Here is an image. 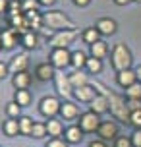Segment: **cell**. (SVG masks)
<instances>
[{"mask_svg": "<svg viewBox=\"0 0 141 147\" xmlns=\"http://www.w3.org/2000/svg\"><path fill=\"white\" fill-rule=\"evenodd\" d=\"M91 85L97 89V93H101V95L106 97V101H108V109H110V114L116 120H120L122 124H130V109H128V101L124 97H120L118 93H114L110 89L104 85L103 81H97L93 80L91 81Z\"/></svg>", "mask_w": 141, "mask_h": 147, "instance_id": "6da1fadb", "label": "cell"}, {"mask_svg": "<svg viewBox=\"0 0 141 147\" xmlns=\"http://www.w3.org/2000/svg\"><path fill=\"white\" fill-rule=\"evenodd\" d=\"M43 25L52 31H64V29H77L74 20H70L62 10H48L43 12Z\"/></svg>", "mask_w": 141, "mask_h": 147, "instance_id": "7a4b0ae2", "label": "cell"}, {"mask_svg": "<svg viewBox=\"0 0 141 147\" xmlns=\"http://www.w3.org/2000/svg\"><path fill=\"white\" fill-rule=\"evenodd\" d=\"M110 64L116 72H122V70L132 68V64H134L132 51H130L124 43H116L110 51Z\"/></svg>", "mask_w": 141, "mask_h": 147, "instance_id": "3957f363", "label": "cell"}, {"mask_svg": "<svg viewBox=\"0 0 141 147\" xmlns=\"http://www.w3.org/2000/svg\"><path fill=\"white\" fill-rule=\"evenodd\" d=\"M79 35V29H64V31H54L48 39V45L52 49H68Z\"/></svg>", "mask_w": 141, "mask_h": 147, "instance_id": "277c9868", "label": "cell"}, {"mask_svg": "<svg viewBox=\"0 0 141 147\" xmlns=\"http://www.w3.org/2000/svg\"><path fill=\"white\" fill-rule=\"evenodd\" d=\"M54 89L64 101H70L74 97V85L70 81V76L68 74H62V72H56L54 76Z\"/></svg>", "mask_w": 141, "mask_h": 147, "instance_id": "5b68a950", "label": "cell"}, {"mask_svg": "<svg viewBox=\"0 0 141 147\" xmlns=\"http://www.w3.org/2000/svg\"><path fill=\"white\" fill-rule=\"evenodd\" d=\"M60 107H62V103H60L56 97H52V95H46V97H43V99L39 101V112H41L46 120L58 116L60 114Z\"/></svg>", "mask_w": 141, "mask_h": 147, "instance_id": "8992f818", "label": "cell"}, {"mask_svg": "<svg viewBox=\"0 0 141 147\" xmlns=\"http://www.w3.org/2000/svg\"><path fill=\"white\" fill-rule=\"evenodd\" d=\"M77 126L83 130V134H93V132L99 130V126H101V118H99L97 112L87 110V112H81V114H79Z\"/></svg>", "mask_w": 141, "mask_h": 147, "instance_id": "52a82bcc", "label": "cell"}, {"mask_svg": "<svg viewBox=\"0 0 141 147\" xmlns=\"http://www.w3.org/2000/svg\"><path fill=\"white\" fill-rule=\"evenodd\" d=\"M48 58H50L48 62L56 70H64L66 66H72V52L68 51V49H52Z\"/></svg>", "mask_w": 141, "mask_h": 147, "instance_id": "ba28073f", "label": "cell"}, {"mask_svg": "<svg viewBox=\"0 0 141 147\" xmlns=\"http://www.w3.org/2000/svg\"><path fill=\"white\" fill-rule=\"evenodd\" d=\"M95 134L99 136V140L114 141L120 136V128L114 120H104V122H101V126H99V130H97Z\"/></svg>", "mask_w": 141, "mask_h": 147, "instance_id": "9c48e42d", "label": "cell"}, {"mask_svg": "<svg viewBox=\"0 0 141 147\" xmlns=\"http://www.w3.org/2000/svg\"><path fill=\"white\" fill-rule=\"evenodd\" d=\"M19 39H21V35H19L14 27H10V25L0 31V41H2V49H4V51H12L15 45H17Z\"/></svg>", "mask_w": 141, "mask_h": 147, "instance_id": "30bf717a", "label": "cell"}, {"mask_svg": "<svg viewBox=\"0 0 141 147\" xmlns=\"http://www.w3.org/2000/svg\"><path fill=\"white\" fill-rule=\"evenodd\" d=\"M27 66H29V56L25 52H19V54L12 56V60L8 62V68H10V74L12 76L14 74H19V72H25Z\"/></svg>", "mask_w": 141, "mask_h": 147, "instance_id": "8fae6325", "label": "cell"}, {"mask_svg": "<svg viewBox=\"0 0 141 147\" xmlns=\"http://www.w3.org/2000/svg\"><path fill=\"white\" fill-rule=\"evenodd\" d=\"M54 76H56V68L50 62H41L35 66V78L39 81H50L54 80Z\"/></svg>", "mask_w": 141, "mask_h": 147, "instance_id": "7c38bea8", "label": "cell"}, {"mask_svg": "<svg viewBox=\"0 0 141 147\" xmlns=\"http://www.w3.org/2000/svg\"><path fill=\"white\" fill-rule=\"evenodd\" d=\"M97 95H99V93H97V89L93 87L91 83L83 85V87L74 89V97H75V101H79V103H91Z\"/></svg>", "mask_w": 141, "mask_h": 147, "instance_id": "4fadbf2b", "label": "cell"}, {"mask_svg": "<svg viewBox=\"0 0 141 147\" xmlns=\"http://www.w3.org/2000/svg\"><path fill=\"white\" fill-rule=\"evenodd\" d=\"M79 107L74 103V101H64L62 107H60V116L62 120H77L79 118Z\"/></svg>", "mask_w": 141, "mask_h": 147, "instance_id": "5bb4252c", "label": "cell"}, {"mask_svg": "<svg viewBox=\"0 0 141 147\" xmlns=\"http://www.w3.org/2000/svg\"><path fill=\"white\" fill-rule=\"evenodd\" d=\"M135 81H137V74H135V70H132V68L122 70V72H116V83H118L122 89L134 85Z\"/></svg>", "mask_w": 141, "mask_h": 147, "instance_id": "9a60e30c", "label": "cell"}, {"mask_svg": "<svg viewBox=\"0 0 141 147\" xmlns=\"http://www.w3.org/2000/svg\"><path fill=\"white\" fill-rule=\"evenodd\" d=\"M95 27L101 31V35H114L116 31H118V23L116 20H112V18H101V20H97Z\"/></svg>", "mask_w": 141, "mask_h": 147, "instance_id": "2e32d148", "label": "cell"}, {"mask_svg": "<svg viewBox=\"0 0 141 147\" xmlns=\"http://www.w3.org/2000/svg\"><path fill=\"white\" fill-rule=\"evenodd\" d=\"M8 25H10V27H14L19 35H23V33H27V31H29V25H27V18H25V14L10 16V18H8Z\"/></svg>", "mask_w": 141, "mask_h": 147, "instance_id": "e0dca14e", "label": "cell"}, {"mask_svg": "<svg viewBox=\"0 0 141 147\" xmlns=\"http://www.w3.org/2000/svg\"><path fill=\"white\" fill-rule=\"evenodd\" d=\"M64 140L70 143V145H74V143H79L83 140V130L79 128L77 124L74 126H68L66 130H64Z\"/></svg>", "mask_w": 141, "mask_h": 147, "instance_id": "ac0fdd59", "label": "cell"}, {"mask_svg": "<svg viewBox=\"0 0 141 147\" xmlns=\"http://www.w3.org/2000/svg\"><path fill=\"white\" fill-rule=\"evenodd\" d=\"M25 18H27V25L29 29L33 31H41L45 25H43V14L39 10H31V12H25Z\"/></svg>", "mask_w": 141, "mask_h": 147, "instance_id": "d6986e66", "label": "cell"}, {"mask_svg": "<svg viewBox=\"0 0 141 147\" xmlns=\"http://www.w3.org/2000/svg\"><path fill=\"white\" fill-rule=\"evenodd\" d=\"M19 43L23 45V49H25V51H35V49L39 47V35H37V31L29 29L27 33H23L21 39H19Z\"/></svg>", "mask_w": 141, "mask_h": 147, "instance_id": "ffe728a7", "label": "cell"}, {"mask_svg": "<svg viewBox=\"0 0 141 147\" xmlns=\"http://www.w3.org/2000/svg\"><path fill=\"white\" fill-rule=\"evenodd\" d=\"M89 110L97 112L99 116H101V114H104V112H108L110 109H108V101H106V97L99 93V95H97L95 99H93V101L89 103Z\"/></svg>", "mask_w": 141, "mask_h": 147, "instance_id": "44dd1931", "label": "cell"}, {"mask_svg": "<svg viewBox=\"0 0 141 147\" xmlns=\"http://www.w3.org/2000/svg\"><path fill=\"white\" fill-rule=\"evenodd\" d=\"M106 54H108V43L106 41H97V43L89 45V56H95V58H106Z\"/></svg>", "mask_w": 141, "mask_h": 147, "instance_id": "7402d4cb", "label": "cell"}, {"mask_svg": "<svg viewBox=\"0 0 141 147\" xmlns=\"http://www.w3.org/2000/svg\"><path fill=\"white\" fill-rule=\"evenodd\" d=\"M31 81H33V78H31V74L27 70L19 72V74H14V78H12V83H14L15 89H29Z\"/></svg>", "mask_w": 141, "mask_h": 147, "instance_id": "603a6c76", "label": "cell"}, {"mask_svg": "<svg viewBox=\"0 0 141 147\" xmlns=\"http://www.w3.org/2000/svg\"><path fill=\"white\" fill-rule=\"evenodd\" d=\"M70 76V81H72V85H74V89L77 87H83V85H87V83H91L89 80V74L81 72V70H74L72 74H68Z\"/></svg>", "mask_w": 141, "mask_h": 147, "instance_id": "cb8c5ba5", "label": "cell"}, {"mask_svg": "<svg viewBox=\"0 0 141 147\" xmlns=\"http://www.w3.org/2000/svg\"><path fill=\"white\" fill-rule=\"evenodd\" d=\"M46 132H48L50 138H60V136H64V124H62V120L48 118V120H46Z\"/></svg>", "mask_w": 141, "mask_h": 147, "instance_id": "d4e9b609", "label": "cell"}, {"mask_svg": "<svg viewBox=\"0 0 141 147\" xmlns=\"http://www.w3.org/2000/svg\"><path fill=\"white\" fill-rule=\"evenodd\" d=\"M2 132H4V136H8V138H15V136L19 134V120H17V118H8L6 122L2 124Z\"/></svg>", "mask_w": 141, "mask_h": 147, "instance_id": "484cf974", "label": "cell"}, {"mask_svg": "<svg viewBox=\"0 0 141 147\" xmlns=\"http://www.w3.org/2000/svg\"><path fill=\"white\" fill-rule=\"evenodd\" d=\"M19 136H25V138H31V132H33V126H35V120L31 116H19Z\"/></svg>", "mask_w": 141, "mask_h": 147, "instance_id": "4316f807", "label": "cell"}, {"mask_svg": "<svg viewBox=\"0 0 141 147\" xmlns=\"http://www.w3.org/2000/svg\"><path fill=\"white\" fill-rule=\"evenodd\" d=\"M31 99H33V97H31V91L29 89H15V93H14V101L17 105H19V107H29L31 105Z\"/></svg>", "mask_w": 141, "mask_h": 147, "instance_id": "83f0119b", "label": "cell"}, {"mask_svg": "<svg viewBox=\"0 0 141 147\" xmlns=\"http://www.w3.org/2000/svg\"><path fill=\"white\" fill-rule=\"evenodd\" d=\"M87 54L83 51H74L72 52V68L74 70H83L85 68V64H87Z\"/></svg>", "mask_w": 141, "mask_h": 147, "instance_id": "f1b7e54d", "label": "cell"}, {"mask_svg": "<svg viewBox=\"0 0 141 147\" xmlns=\"http://www.w3.org/2000/svg\"><path fill=\"white\" fill-rule=\"evenodd\" d=\"M81 39L87 45H93V43H97V41H101V31L97 29L95 25H93V27H87V29L81 33Z\"/></svg>", "mask_w": 141, "mask_h": 147, "instance_id": "f546056e", "label": "cell"}, {"mask_svg": "<svg viewBox=\"0 0 141 147\" xmlns=\"http://www.w3.org/2000/svg\"><path fill=\"white\" fill-rule=\"evenodd\" d=\"M85 70H87V74H101L103 72V60L95 58V56H89L87 64H85Z\"/></svg>", "mask_w": 141, "mask_h": 147, "instance_id": "4dcf8cb0", "label": "cell"}, {"mask_svg": "<svg viewBox=\"0 0 141 147\" xmlns=\"http://www.w3.org/2000/svg\"><path fill=\"white\" fill-rule=\"evenodd\" d=\"M45 136H48V132H46V122H37V120H35L31 138H35V140H43Z\"/></svg>", "mask_w": 141, "mask_h": 147, "instance_id": "1f68e13d", "label": "cell"}, {"mask_svg": "<svg viewBox=\"0 0 141 147\" xmlns=\"http://www.w3.org/2000/svg\"><path fill=\"white\" fill-rule=\"evenodd\" d=\"M126 91V99H141V81H135L134 85L124 89Z\"/></svg>", "mask_w": 141, "mask_h": 147, "instance_id": "d6a6232c", "label": "cell"}, {"mask_svg": "<svg viewBox=\"0 0 141 147\" xmlns=\"http://www.w3.org/2000/svg\"><path fill=\"white\" fill-rule=\"evenodd\" d=\"M19 14H23V0H10L8 18H10V16H19Z\"/></svg>", "mask_w": 141, "mask_h": 147, "instance_id": "836d02e7", "label": "cell"}, {"mask_svg": "<svg viewBox=\"0 0 141 147\" xmlns=\"http://www.w3.org/2000/svg\"><path fill=\"white\" fill-rule=\"evenodd\" d=\"M6 114H8V118H19L21 116V107L15 101H10L6 105Z\"/></svg>", "mask_w": 141, "mask_h": 147, "instance_id": "e575fe53", "label": "cell"}, {"mask_svg": "<svg viewBox=\"0 0 141 147\" xmlns=\"http://www.w3.org/2000/svg\"><path fill=\"white\" fill-rule=\"evenodd\" d=\"M114 147H134L132 138H130V136H118V138L114 140Z\"/></svg>", "mask_w": 141, "mask_h": 147, "instance_id": "d590c367", "label": "cell"}, {"mask_svg": "<svg viewBox=\"0 0 141 147\" xmlns=\"http://www.w3.org/2000/svg\"><path fill=\"white\" fill-rule=\"evenodd\" d=\"M70 143H68L64 138H50V140L45 143V147H68Z\"/></svg>", "mask_w": 141, "mask_h": 147, "instance_id": "8d00e7d4", "label": "cell"}, {"mask_svg": "<svg viewBox=\"0 0 141 147\" xmlns=\"http://www.w3.org/2000/svg\"><path fill=\"white\" fill-rule=\"evenodd\" d=\"M130 124L134 126L135 130H141V110H134L130 114Z\"/></svg>", "mask_w": 141, "mask_h": 147, "instance_id": "74e56055", "label": "cell"}, {"mask_svg": "<svg viewBox=\"0 0 141 147\" xmlns=\"http://www.w3.org/2000/svg\"><path fill=\"white\" fill-rule=\"evenodd\" d=\"M39 0H23V14L31 12V10H39Z\"/></svg>", "mask_w": 141, "mask_h": 147, "instance_id": "f35d334b", "label": "cell"}, {"mask_svg": "<svg viewBox=\"0 0 141 147\" xmlns=\"http://www.w3.org/2000/svg\"><path fill=\"white\" fill-rule=\"evenodd\" d=\"M126 101H128V109H130V112L141 110V99H126Z\"/></svg>", "mask_w": 141, "mask_h": 147, "instance_id": "ab89813d", "label": "cell"}, {"mask_svg": "<svg viewBox=\"0 0 141 147\" xmlns=\"http://www.w3.org/2000/svg\"><path fill=\"white\" fill-rule=\"evenodd\" d=\"M130 138H132L134 147H141V130H134V134H132Z\"/></svg>", "mask_w": 141, "mask_h": 147, "instance_id": "60d3db41", "label": "cell"}, {"mask_svg": "<svg viewBox=\"0 0 141 147\" xmlns=\"http://www.w3.org/2000/svg\"><path fill=\"white\" fill-rule=\"evenodd\" d=\"M8 74H10V68H8V64H4V62H0V80H4Z\"/></svg>", "mask_w": 141, "mask_h": 147, "instance_id": "b9f144b4", "label": "cell"}, {"mask_svg": "<svg viewBox=\"0 0 141 147\" xmlns=\"http://www.w3.org/2000/svg\"><path fill=\"white\" fill-rule=\"evenodd\" d=\"M8 6H10V0H0V14H8Z\"/></svg>", "mask_w": 141, "mask_h": 147, "instance_id": "7bdbcfd3", "label": "cell"}, {"mask_svg": "<svg viewBox=\"0 0 141 147\" xmlns=\"http://www.w3.org/2000/svg\"><path fill=\"white\" fill-rule=\"evenodd\" d=\"M89 147H106V141L104 140H93V141H89Z\"/></svg>", "mask_w": 141, "mask_h": 147, "instance_id": "ee69618b", "label": "cell"}, {"mask_svg": "<svg viewBox=\"0 0 141 147\" xmlns=\"http://www.w3.org/2000/svg\"><path fill=\"white\" fill-rule=\"evenodd\" d=\"M77 8H85V6H89L91 4V0H72Z\"/></svg>", "mask_w": 141, "mask_h": 147, "instance_id": "f6af8a7d", "label": "cell"}, {"mask_svg": "<svg viewBox=\"0 0 141 147\" xmlns=\"http://www.w3.org/2000/svg\"><path fill=\"white\" fill-rule=\"evenodd\" d=\"M54 2H56V0H39V4H41V6H46V8H50Z\"/></svg>", "mask_w": 141, "mask_h": 147, "instance_id": "bcb514c9", "label": "cell"}, {"mask_svg": "<svg viewBox=\"0 0 141 147\" xmlns=\"http://www.w3.org/2000/svg\"><path fill=\"white\" fill-rule=\"evenodd\" d=\"M130 2H134V0H114V4H118V6H126Z\"/></svg>", "mask_w": 141, "mask_h": 147, "instance_id": "7dc6e473", "label": "cell"}, {"mask_svg": "<svg viewBox=\"0 0 141 147\" xmlns=\"http://www.w3.org/2000/svg\"><path fill=\"white\" fill-rule=\"evenodd\" d=\"M135 74H137V81H141V64L135 68Z\"/></svg>", "mask_w": 141, "mask_h": 147, "instance_id": "c3c4849f", "label": "cell"}, {"mask_svg": "<svg viewBox=\"0 0 141 147\" xmlns=\"http://www.w3.org/2000/svg\"><path fill=\"white\" fill-rule=\"evenodd\" d=\"M0 25H2V20H0ZM0 31H2V27H0Z\"/></svg>", "mask_w": 141, "mask_h": 147, "instance_id": "681fc988", "label": "cell"}, {"mask_svg": "<svg viewBox=\"0 0 141 147\" xmlns=\"http://www.w3.org/2000/svg\"><path fill=\"white\" fill-rule=\"evenodd\" d=\"M134 2H139V4H141V0H134Z\"/></svg>", "mask_w": 141, "mask_h": 147, "instance_id": "f907efd6", "label": "cell"}, {"mask_svg": "<svg viewBox=\"0 0 141 147\" xmlns=\"http://www.w3.org/2000/svg\"><path fill=\"white\" fill-rule=\"evenodd\" d=\"M0 49H2V41H0Z\"/></svg>", "mask_w": 141, "mask_h": 147, "instance_id": "816d5d0a", "label": "cell"}]
</instances>
